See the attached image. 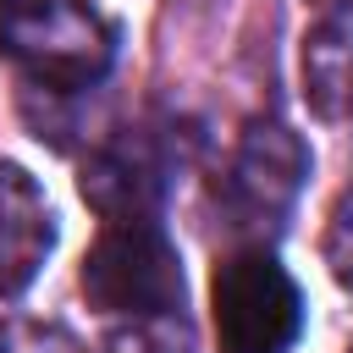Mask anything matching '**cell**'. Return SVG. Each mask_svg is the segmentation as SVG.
<instances>
[{"label": "cell", "instance_id": "cell-1", "mask_svg": "<svg viewBox=\"0 0 353 353\" xmlns=\"http://www.w3.org/2000/svg\"><path fill=\"white\" fill-rule=\"evenodd\" d=\"M0 55H11L28 83L50 94H77L110 72L116 28L88 0H17L0 17Z\"/></svg>", "mask_w": 353, "mask_h": 353}, {"label": "cell", "instance_id": "cell-2", "mask_svg": "<svg viewBox=\"0 0 353 353\" xmlns=\"http://www.w3.org/2000/svg\"><path fill=\"white\" fill-rule=\"evenodd\" d=\"M83 298L127 320L182 314V254L160 215H116L99 226L83 259Z\"/></svg>", "mask_w": 353, "mask_h": 353}, {"label": "cell", "instance_id": "cell-3", "mask_svg": "<svg viewBox=\"0 0 353 353\" xmlns=\"http://www.w3.org/2000/svg\"><path fill=\"white\" fill-rule=\"evenodd\" d=\"M221 353H287L303 331V292L270 248H237L210 281Z\"/></svg>", "mask_w": 353, "mask_h": 353}, {"label": "cell", "instance_id": "cell-4", "mask_svg": "<svg viewBox=\"0 0 353 353\" xmlns=\"http://www.w3.org/2000/svg\"><path fill=\"white\" fill-rule=\"evenodd\" d=\"M309 176V149L287 121H248L232 165L221 204L237 232H276Z\"/></svg>", "mask_w": 353, "mask_h": 353}, {"label": "cell", "instance_id": "cell-5", "mask_svg": "<svg viewBox=\"0 0 353 353\" xmlns=\"http://www.w3.org/2000/svg\"><path fill=\"white\" fill-rule=\"evenodd\" d=\"M55 248V210L39 176L17 160H0V298L33 287Z\"/></svg>", "mask_w": 353, "mask_h": 353}, {"label": "cell", "instance_id": "cell-6", "mask_svg": "<svg viewBox=\"0 0 353 353\" xmlns=\"http://www.w3.org/2000/svg\"><path fill=\"white\" fill-rule=\"evenodd\" d=\"M303 94L314 116H353V0H336L303 39Z\"/></svg>", "mask_w": 353, "mask_h": 353}, {"label": "cell", "instance_id": "cell-7", "mask_svg": "<svg viewBox=\"0 0 353 353\" xmlns=\"http://www.w3.org/2000/svg\"><path fill=\"white\" fill-rule=\"evenodd\" d=\"M83 199L105 221H116V215H154L160 210V165L149 160V149L116 143V149H105V154L88 160Z\"/></svg>", "mask_w": 353, "mask_h": 353}, {"label": "cell", "instance_id": "cell-8", "mask_svg": "<svg viewBox=\"0 0 353 353\" xmlns=\"http://www.w3.org/2000/svg\"><path fill=\"white\" fill-rule=\"evenodd\" d=\"M110 353H193V342H188L182 314H154V320H138L132 331H121L110 342Z\"/></svg>", "mask_w": 353, "mask_h": 353}, {"label": "cell", "instance_id": "cell-9", "mask_svg": "<svg viewBox=\"0 0 353 353\" xmlns=\"http://www.w3.org/2000/svg\"><path fill=\"white\" fill-rule=\"evenodd\" d=\"M325 265H331L336 287L353 292V182L336 193V204L325 215Z\"/></svg>", "mask_w": 353, "mask_h": 353}, {"label": "cell", "instance_id": "cell-10", "mask_svg": "<svg viewBox=\"0 0 353 353\" xmlns=\"http://www.w3.org/2000/svg\"><path fill=\"white\" fill-rule=\"evenodd\" d=\"M0 353H77V342L66 331H55V325H17L0 342Z\"/></svg>", "mask_w": 353, "mask_h": 353}, {"label": "cell", "instance_id": "cell-11", "mask_svg": "<svg viewBox=\"0 0 353 353\" xmlns=\"http://www.w3.org/2000/svg\"><path fill=\"white\" fill-rule=\"evenodd\" d=\"M11 6H17V0H0V17H6V11H11Z\"/></svg>", "mask_w": 353, "mask_h": 353}, {"label": "cell", "instance_id": "cell-12", "mask_svg": "<svg viewBox=\"0 0 353 353\" xmlns=\"http://www.w3.org/2000/svg\"><path fill=\"white\" fill-rule=\"evenodd\" d=\"M347 353H353V347H347Z\"/></svg>", "mask_w": 353, "mask_h": 353}]
</instances>
